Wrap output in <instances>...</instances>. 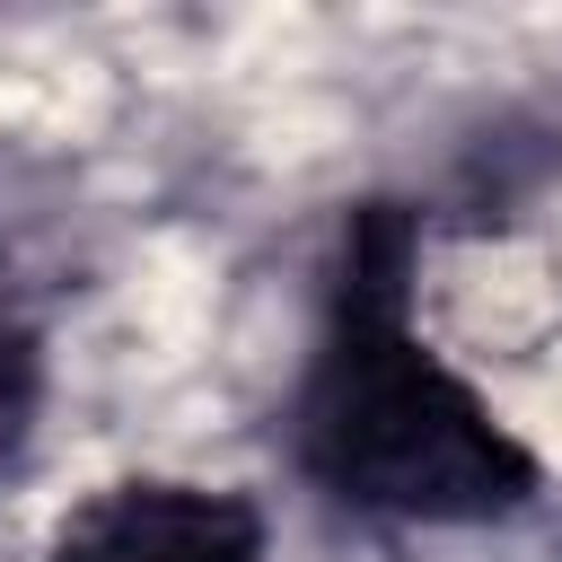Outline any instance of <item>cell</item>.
Masks as SVG:
<instances>
[{"label":"cell","mask_w":562,"mask_h":562,"mask_svg":"<svg viewBox=\"0 0 562 562\" xmlns=\"http://www.w3.org/2000/svg\"><path fill=\"white\" fill-rule=\"evenodd\" d=\"M299 457L307 474L378 518H501L536 492V457L501 430V413L404 325V220L360 211L334 281L325 342L299 386Z\"/></svg>","instance_id":"1"},{"label":"cell","mask_w":562,"mask_h":562,"mask_svg":"<svg viewBox=\"0 0 562 562\" xmlns=\"http://www.w3.org/2000/svg\"><path fill=\"white\" fill-rule=\"evenodd\" d=\"M53 562H263V509L220 483L132 474L53 527Z\"/></svg>","instance_id":"2"},{"label":"cell","mask_w":562,"mask_h":562,"mask_svg":"<svg viewBox=\"0 0 562 562\" xmlns=\"http://www.w3.org/2000/svg\"><path fill=\"white\" fill-rule=\"evenodd\" d=\"M35 404H44V351H35V334L18 316H0V457L26 448Z\"/></svg>","instance_id":"3"}]
</instances>
